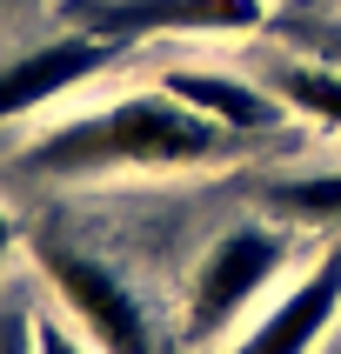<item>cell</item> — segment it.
<instances>
[{"label": "cell", "mask_w": 341, "mask_h": 354, "mask_svg": "<svg viewBox=\"0 0 341 354\" xmlns=\"http://www.w3.org/2000/svg\"><path fill=\"white\" fill-rule=\"evenodd\" d=\"M241 140L228 127H214L208 114H194L187 100H174L167 87H140V94H114L67 114L54 127H40L20 147V167L47 180H107V174H167V167H221Z\"/></svg>", "instance_id": "cell-1"}, {"label": "cell", "mask_w": 341, "mask_h": 354, "mask_svg": "<svg viewBox=\"0 0 341 354\" xmlns=\"http://www.w3.org/2000/svg\"><path fill=\"white\" fill-rule=\"evenodd\" d=\"M295 254V241L268 227V221H234V227H221L208 241V254L194 261V274H187V308H181V328L194 348H214L221 335H234L248 308H255L268 288L281 281Z\"/></svg>", "instance_id": "cell-2"}, {"label": "cell", "mask_w": 341, "mask_h": 354, "mask_svg": "<svg viewBox=\"0 0 341 354\" xmlns=\"http://www.w3.org/2000/svg\"><path fill=\"white\" fill-rule=\"evenodd\" d=\"M34 268L47 274L60 315L74 321L100 354H154L147 308H140V295L107 268V261L74 254V248H60V241H40V248H34Z\"/></svg>", "instance_id": "cell-3"}, {"label": "cell", "mask_w": 341, "mask_h": 354, "mask_svg": "<svg viewBox=\"0 0 341 354\" xmlns=\"http://www.w3.org/2000/svg\"><path fill=\"white\" fill-rule=\"evenodd\" d=\"M94 40H234L268 27V0H67Z\"/></svg>", "instance_id": "cell-4"}, {"label": "cell", "mask_w": 341, "mask_h": 354, "mask_svg": "<svg viewBox=\"0 0 341 354\" xmlns=\"http://www.w3.org/2000/svg\"><path fill=\"white\" fill-rule=\"evenodd\" d=\"M335 321H341V248H328L268 315H255L221 354H315L321 341L335 335Z\"/></svg>", "instance_id": "cell-5"}, {"label": "cell", "mask_w": 341, "mask_h": 354, "mask_svg": "<svg viewBox=\"0 0 341 354\" xmlns=\"http://www.w3.org/2000/svg\"><path fill=\"white\" fill-rule=\"evenodd\" d=\"M107 67H114V40H94V34H60L47 47H34V54L7 60L0 67V127L60 100V94H74L80 80L107 74Z\"/></svg>", "instance_id": "cell-6"}, {"label": "cell", "mask_w": 341, "mask_h": 354, "mask_svg": "<svg viewBox=\"0 0 341 354\" xmlns=\"http://www.w3.org/2000/svg\"><path fill=\"white\" fill-rule=\"evenodd\" d=\"M160 87L174 100H187L194 114H208L214 127H228L234 140L275 134L281 120H288V107L268 94V80H241V74H228V67H167Z\"/></svg>", "instance_id": "cell-7"}, {"label": "cell", "mask_w": 341, "mask_h": 354, "mask_svg": "<svg viewBox=\"0 0 341 354\" xmlns=\"http://www.w3.org/2000/svg\"><path fill=\"white\" fill-rule=\"evenodd\" d=\"M261 80H268V94L288 107V120H308V127L341 134V67H335V60L288 54V60H268Z\"/></svg>", "instance_id": "cell-8"}, {"label": "cell", "mask_w": 341, "mask_h": 354, "mask_svg": "<svg viewBox=\"0 0 341 354\" xmlns=\"http://www.w3.org/2000/svg\"><path fill=\"white\" fill-rule=\"evenodd\" d=\"M268 207L288 221H341V174H288L268 180Z\"/></svg>", "instance_id": "cell-9"}, {"label": "cell", "mask_w": 341, "mask_h": 354, "mask_svg": "<svg viewBox=\"0 0 341 354\" xmlns=\"http://www.w3.org/2000/svg\"><path fill=\"white\" fill-rule=\"evenodd\" d=\"M34 354H100V348L80 335L74 321H60V315H34Z\"/></svg>", "instance_id": "cell-10"}, {"label": "cell", "mask_w": 341, "mask_h": 354, "mask_svg": "<svg viewBox=\"0 0 341 354\" xmlns=\"http://www.w3.org/2000/svg\"><path fill=\"white\" fill-rule=\"evenodd\" d=\"M0 354H34V315L0 308Z\"/></svg>", "instance_id": "cell-11"}, {"label": "cell", "mask_w": 341, "mask_h": 354, "mask_svg": "<svg viewBox=\"0 0 341 354\" xmlns=\"http://www.w3.org/2000/svg\"><path fill=\"white\" fill-rule=\"evenodd\" d=\"M7 248H14V214L0 207V261H7Z\"/></svg>", "instance_id": "cell-12"}, {"label": "cell", "mask_w": 341, "mask_h": 354, "mask_svg": "<svg viewBox=\"0 0 341 354\" xmlns=\"http://www.w3.org/2000/svg\"><path fill=\"white\" fill-rule=\"evenodd\" d=\"M335 354H341V321H335Z\"/></svg>", "instance_id": "cell-13"}]
</instances>
